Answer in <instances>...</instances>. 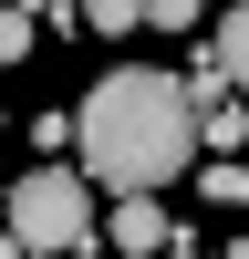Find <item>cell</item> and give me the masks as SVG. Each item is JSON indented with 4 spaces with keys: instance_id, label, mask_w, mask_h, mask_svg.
I'll use <instances>...</instances> for the list:
<instances>
[{
    "instance_id": "1",
    "label": "cell",
    "mask_w": 249,
    "mask_h": 259,
    "mask_svg": "<svg viewBox=\"0 0 249 259\" xmlns=\"http://www.w3.org/2000/svg\"><path fill=\"white\" fill-rule=\"evenodd\" d=\"M187 166H197V114H187L177 73L114 62V73L73 104V177L94 187V197H156Z\"/></svg>"
},
{
    "instance_id": "2",
    "label": "cell",
    "mask_w": 249,
    "mask_h": 259,
    "mask_svg": "<svg viewBox=\"0 0 249 259\" xmlns=\"http://www.w3.org/2000/svg\"><path fill=\"white\" fill-rule=\"evenodd\" d=\"M94 228H104V207H94V187H83L73 166H31V177L11 187V239L31 249V259L94 249Z\"/></svg>"
},
{
    "instance_id": "3",
    "label": "cell",
    "mask_w": 249,
    "mask_h": 259,
    "mask_svg": "<svg viewBox=\"0 0 249 259\" xmlns=\"http://www.w3.org/2000/svg\"><path fill=\"white\" fill-rule=\"evenodd\" d=\"M104 239H114V259H156L166 239H177V207H156V197H114Z\"/></svg>"
},
{
    "instance_id": "4",
    "label": "cell",
    "mask_w": 249,
    "mask_h": 259,
    "mask_svg": "<svg viewBox=\"0 0 249 259\" xmlns=\"http://www.w3.org/2000/svg\"><path fill=\"white\" fill-rule=\"evenodd\" d=\"M197 52L218 62V83H228V94H249V0H239V11H218V31H208Z\"/></svg>"
},
{
    "instance_id": "5",
    "label": "cell",
    "mask_w": 249,
    "mask_h": 259,
    "mask_svg": "<svg viewBox=\"0 0 249 259\" xmlns=\"http://www.w3.org/2000/svg\"><path fill=\"white\" fill-rule=\"evenodd\" d=\"M197 145H208L218 166H239V145H249V104H208V114H197Z\"/></svg>"
},
{
    "instance_id": "6",
    "label": "cell",
    "mask_w": 249,
    "mask_h": 259,
    "mask_svg": "<svg viewBox=\"0 0 249 259\" xmlns=\"http://www.w3.org/2000/svg\"><path fill=\"white\" fill-rule=\"evenodd\" d=\"M42 52V11H0V62H31Z\"/></svg>"
},
{
    "instance_id": "7",
    "label": "cell",
    "mask_w": 249,
    "mask_h": 259,
    "mask_svg": "<svg viewBox=\"0 0 249 259\" xmlns=\"http://www.w3.org/2000/svg\"><path fill=\"white\" fill-rule=\"evenodd\" d=\"M83 21H94V31H114V41H124V31H145V0H94V11H83Z\"/></svg>"
},
{
    "instance_id": "8",
    "label": "cell",
    "mask_w": 249,
    "mask_h": 259,
    "mask_svg": "<svg viewBox=\"0 0 249 259\" xmlns=\"http://www.w3.org/2000/svg\"><path fill=\"white\" fill-rule=\"evenodd\" d=\"M208 207H249V166H218V156H208Z\"/></svg>"
},
{
    "instance_id": "9",
    "label": "cell",
    "mask_w": 249,
    "mask_h": 259,
    "mask_svg": "<svg viewBox=\"0 0 249 259\" xmlns=\"http://www.w3.org/2000/svg\"><path fill=\"white\" fill-rule=\"evenodd\" d=\"M31 145H42V166H52L62 145H73V114H52V104H42V114H31Z\"/></svg>"
},
{
    "instance_id": "10",
    "label": "cell",
    "mask_w": 249,
    "mask_h": 259,
    "mask_svg": "<svg viewBox=\"0 0 249 259\" xmlns=\"http://www.w3.org/2000/svg\"><path fill=\"white\" fill-rule=\"evenodd\" d=\"M145 31H197V0H145Z\"/></svg>"
},
{
    "instance_id": "11",
    "label": "cell",
    "mask_w": 249,
    "mask_h": 259,
    "mask_svg": "<svg viewBox=\"0 0 249 259\" xmlns=\"http://www.w3.org/2000/svg\"><path fill=\"white\" fill-rule=\"evenodd\" d=\"M218 259H249V239H228V249H218Z\"/></svg>"
}]
</instances>
